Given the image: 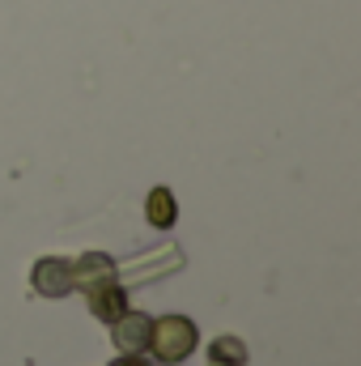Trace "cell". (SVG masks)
<instances>
[{
	"mask_svg": "<svg viewBox=\"0 0 361 366\" xmlns=\"http://www.w3.org/2000/svg\"><path fill=\"white\" fill-rule=\"evenodd\" d=\"M208 362L213 366H247V345L238 337H217L208 345Z\"/></svg>",
	"mask_w": 361,
	"mask_h": 366,
	"instance_id": "7",
	"label": "cell"
},
{
	"mask_svg": "<svg viewBox=\"0 0 361 366\" xmlns=\"http://www.w3.org/2000/svg\"><path fill=\"white\" fill-rule=\"evenodd\" d=\"M111 366H153V362H149L145 354H119V358H115Z\"/></svg>",
	"mask_w": 361,
	"mask_h": 366,
	"instance_id": "8",
	"label": "cell"
},
{
	"mask_svg": "<svg viewBox=\"0 0 361 366\" xmlns=\"http://www.w3.org/2000/svg\"><path fill=\"white\" fill-rule=\"evenodd\" d=\"M145 222H149L153 230H171V226L179 222V200H175L171 187H153V192L145 196Z\"/></svg>",
	"mask_w": 361,
	"mask_h": 366,
	"instance_id": "6",
	"label": "cell"
},
{
	"mask_svg": "<svg viewBox=\"0 0 361 366\" xmlns=\"http://www.w3.org/2000/svg\"><path fill=\"white\" fill-rule=\"evenodd\" d=\"M30 285H34V294H43V298H64V294H73V260H64V256H43V260L34 264V273H30Z\"/></svg>",
	"mask_w": 361,
	"mask_h": 366,
	"instance_id": "3",
	"label": "cell"
},
{
	"mask_svg": "<svg viewBox=\"0 0 361 366\" xmlns=\"http://www.w3.org/2000/svg\"><path fill=\"white\" fill-rule=\"evenodd\" d=\"M86 302H90V311L102 324H111V320H119L128 311V290H123V281H102V285L86 290Z\"/></svg>",
	"mask_w": 361,
	"mask_h": 366,
	"instance_id": "5",
	"label": "cell"
},
{
	"mask_svg": "<svg viewBox=\"0 0 361 366\" xmlns=\"http://www.w3.org/2000/svg\"><path fill=\"white\" fill-rule=\"evenodd\" d=\"M102 281H119V269H115V260L106 252H86V256L73 260V290L86 294V290L102 285Z\"/></svg>",
	"mask_w": 361,
	"mask_h": 366,
	"instance_id": "4",
	"label": "cell"
},
{
	"mask_svg": "<svg viewBox=\"0 0 361 366\" xmlns=\"http://www.w3.org/2000/svg\"><path fill=\"white\" fill-rule=\"evenodd\" d=\"M149 332H153V315H145V311H123L119 320H111V341L119 354H145Z\"/></svg>",
	"mask_w": 361,
	"mask_h": 366,
	"instance_id": "2",
	"label": "cell"
},
{
	"mask_svg": "<svg viewBox=\"0 0 361 366\" xmlns=\"http://www.w3.org/2000/svg\"><path fill=\"white\" fill-rule=\"evenodd\" d=\"M195 341H200V332H195V324H191L187 315H162V320H153L149 354H153L162 366H179V362L191 358Z\"/></svg>",
	"mask_w": 361,
	"mask_h": 366,
	"instance_id": "1",
	"label": "cell"
}]
</instances>
